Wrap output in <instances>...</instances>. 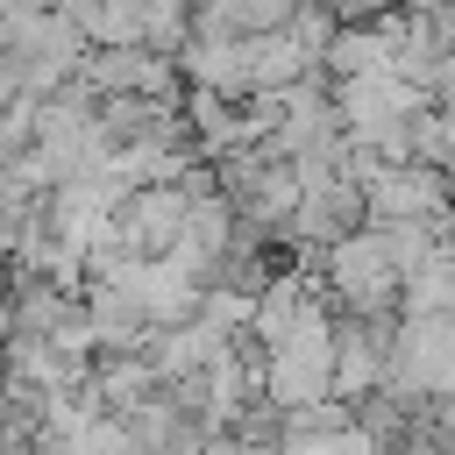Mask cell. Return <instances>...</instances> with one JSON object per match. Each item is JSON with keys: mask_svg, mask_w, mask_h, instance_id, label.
<instances>
[{"mask_svg": "<svg viewBox=\"0 0 455 455\" xmlns=\"http://www.w3.org/2000/svg\"><path fill=\"white\" fill-rule=\"evenodd\" d=\"M334 277H341V291H348L355 306H377V299H384V284H398V256H384V249L355 242V249L334 263Z\"/></svg>", "mask_w": 455, "mask_h": 455, "instance_id": "cell-1", "label": "cell"}, {"mask_svg": "<svg viewBox=\"0 0 455 455\" xmlns=\"http://www.w3.org/2000/svg\"><path fill=\"white\" fill-rule=\"evenodd\" d=\"M284 455H377V434H370V427H341V419H327V427L291 434Z\"/></svg>", "mask_w": 455, "mask_h": 455, "instance_id": "cell-2", "label": "cell"}, {"mask_svg": "<svg viewBox=\"0 0 455 455\" xmlns=\"http://www.w3.org/2000/svg\"><path fill=\"white\" fill-rule=\"evenodd\" d=\"M405 455H455V448H441V441H412Z\"/></svg>", "mask_w": 455, "mask_h": 455, "instance_id": "cell-3", "label": "cell"}]
</instances>
